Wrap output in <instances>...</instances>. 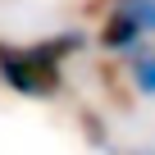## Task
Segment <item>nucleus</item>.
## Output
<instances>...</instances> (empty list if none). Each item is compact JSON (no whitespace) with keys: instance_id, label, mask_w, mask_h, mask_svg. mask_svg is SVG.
Here are the masks:
<instances>
[{"instance_id":"f257e3e1","label":"nucleus","mask_w":155,"mask_h":155,"mask_svg":"<svg viewBox=\"0 0 155 155\" xmlns=\"http://www.w3.org/2000/svg\"><path fill=\"white\" fill-rule=\"evenodd\" d=\"M0 82L18 96H50L59 87V46H0Z\"/></svg>"},{"instance_id":"f03ea898","label":"nucleus","mask_w":155,"mask_h":155,"mask_svg":"<svg viewBox=\"0 0 155 155\" xmlns=\"http://www.w3.org/2000/svg\"><path fill=\"white\" fill-rule=\"evenodd\" d=\"M101 41H105L110 50H132V46L141 41V28H137L123 9H114V14H110V23H105V32H101Z\"/></svg>"},{"instance_id":"7ed1b4c3","label":"nucleus","mask_w":155,"mask_h":155,"mask_svg":"<svg viewBox=\"0 0 155 155\" xmlns=\"http://www.w3.org/2000/svg\"><path fill=\"white\" fill-rule=\"evenodd\" d=\"M119 9L141 28V37H146V32H155V0H119Z\"/></svg>"},{"instance_id":"20e7f679","label":"nucleus","mask_w":155,"mask_h":155,"mask_svg":"<svg viewBox=\"0 0 155 155\" xmlns=\"http://www.w3.org/2000/svg\"><path fill=\"white\" fill-rule=\"evenodd\" d=\"M132 82L141 96H155V55H132Z\"/></svg>"}]
</instances>
